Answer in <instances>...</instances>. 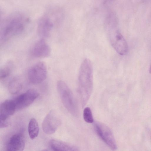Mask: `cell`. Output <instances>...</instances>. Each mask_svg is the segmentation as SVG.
<instances>
[{
  "instance_id": "1",
  "label": "cell",
  "mask_w": 151,
  "mask_h": 151,
  "mask_svg": "<svg viewBox=\"0 0 151 151\" xmlns=\"http://www.w3.org/2000/svg\"><path fill=\"white\" fill-rule=\"evenodd\" d=\"M29 21L28 17L20 12L12 13L3 18L1 22L3 39L6 40L22 33Z\"/></svg>"
},
{
  "instance_id": "2",
  "label": "cell",
  "mask_w": 151,
  "mask_h": 151,
  "mask_svg": "<svg viewBox=\"0 0 151 151\" xmlns=\"http://www.w3.org/2000/svg\"><path fill=\"white\" fill-rule=\"evenodd\" d=\"M78 92L83 107L88 102L93 88L92 65L90 60L86 58L82 62L78 76Z\"/></svg>"
},
{
  "instance_id": "3",
  "label": "cell",
  "mask_w": 151,
  "mask_h": 151,
  "mask_svg": "<svg viewBox=\"0 0 151 151\" xmlns=\"http://www.w3.org/2000/svg\"><path fill=\"white\" fill-rule=\"evenodd\" d=\"M57 88L64 106L68 111L73 116H77L79 114L77 103L72 92L63 81H59Z\"/></svg>"
},
{
  "instance_id": "4",
  "label": "cell",
  "mask_w": 151,
  "mask_h": 151,
  "mask_svg": "<svg viewBox=\"0 0 151 151\" xmlns=\"http://www.w3.org/2000/svg\"><path fill=\"white\" fill-rule=\"evenodd\" d=\"M93 127L96 133L101 139L111 150L117 148L116 141L111 129L105 124L96 121Z\"/></svg>"
},
{
  "instance_id": "5",
  "label": "cell",
  "mask_w": 151,
  "mask_h": 151,
  "mask_svg": "<svg viewBox=\"0 0 151 151\" xmlns=\"http://www.w3.org/2000/svg\"><path fill=\"white\" fill-rule=\"evenodd\" d=\"M47 76V67L45 63L42 61H39L32 65L27 73L29 81L34 84L42 82L46 78Z\"/></svg>"
},
{
  "instance_id": "6",
  "label": "cell",
  "mask_w": 151,
  "mask_h": 151,
  "mask_svg": "<svg viewBox=\"0 0 151 151\" xmlns=\"http://www.w3.org/2000/svg\"><path fill=\"white\" fill-rule=\"evenodd\" d=\"M54 14L53 12L45 13L39 19L37 30L38 34L42 38L44 39L50 36L54 26Z\"/></svg>"
},
{
  "instance_id": "7",
  "label": "cell",
  "mask_w": 151,
  "mask_h": 151,
  "mask_svg": "<svg viewBox=\"0 0 151 151\" xmlns=\"http://www.w3.org/2000/svg\"><path fill=\"white\" fill-rule=\"evenodd\" d=\"M17 109L13 100H6L2 102L0 107V127L3 128L9 125V119Z\"/></svg>"
},
{
  "instance_id": "8",
  "label": "cell",
  "mask_w": 151,
  "mask_h": 151,
  "mask_svg": "<svg viewBox=\"0 0 151 151\" xmlns=\"http://www.w3.org/2000/svg\"><path fill=\"white\" fill-rule=\"evenodd\" d=\"M39 95L37 90L32 89L18 96L13 100L17 109L21 110L29 106L39 96Z\"/></svg>"
},
{
  "instance_id": "9",
  "label": "cell",
  "mask_w": 151,
  "mask_h": 151,
  "mask_svg": "<svg viewBox=\"0 0 151 151\" xmlns=\"http://www.w3.org/2000/svg\"><path fill=\"white\" fill-rule=\"evenodd\" d=\"M60 121L56 112L51 110L44 118L42 124L43 132L46 134L54 133L60 124Z\"/></svg>"
},
{
  "instance_id": "10",
  "label": "cell",
  "mask_w": 151,
  "mask_h": 151,
  "mask_svg": "<svg viewBox=\"0 0 151 151\" xmlns=\"http://www.w3.org/2000/svg\"><path fill=\"white\" fill-rule=\"evenodd\" d=\"M110 39L112 46L118 54L123 55L127 53L128 45L125 39L120 32H116L113 33Z\"/></svg>"
},
{
  "instance_id": "11",
  "label": "cell",
  "mask_w": 151,
  "mask_h": 151,
  "mask_svg": "<svg viewBox=\"0 0 151 151\" xmlns=\"http://www.w3.org/2000/svg\"><path fill=\"white\" fill-rule=\"evenodd\" d=\"M51 50L44 38H41L37 41L32 47L31 54L34 57L44 58L49 56Z\"/></svg>"
},
{
  "instance_id": "12",
  "label": "cell",
  "mask_w": 151,
  "mask_h": 151,
  "mask_svg": "<svg viewBox=\"0 0 151 151\" xmlns=\"http://www.w3.org/2000/svg\"><path fill=\"white\" fill-rule=\"evenodd\" d=\"M25 145V139L23 134L18 133L10 138L6 145V150L10 151L23 150Z\"/></svg>"
},
{
  "instance_id": "13",
  "label": "cell",
  "mask_w": 151,
  "mask_h": 151,
  "mask_svg": "<svg viewBox=\"0 0 151 151\" xmlns=\"http://www.w3.org/2000/svg\"><path fill=\"white\" fill-rule=\"evenodd\" d=\"M52 150L54 151H78L76 146L70 143L58 140L52 139L50 142Z\"/></svg>"
},
{
  "instance_id": "14",
  "label": "cell",
  "mask_w": 151,
  "mask_h": 151,
  "mask_svg": "<svg viewBox=\"0 0 151 151\" xmlns=\"http://www.w3.org/2000/svg\"><path fill=\"white\" fill-rule=\"evenodd\" d=\"M22 83L20 79L15 77L12 79L8 85L9 92L12 94H15L19 93L22 89Z\"/></svg>"
},
{
  "instance_id": "15",
  "label": "cell",
  "mask_w": 151,
  "mask_h": 151,
  "mask_svg": "<svg viewBox=\"0 0 151 151\" xmlns=\"http://www.w3.org/2000/svg\"><path fill=\"white\" fill-rule=\"evenodd\" d=\"M28 132L29 137L32 139H34L38 135L39 132V124L35 118L31 119L29 122Z\"/></svg>"
},
{
  "instance_id": "16",
  "label": "cell",
  "mask_w": 151,
  "mask_h": 151,
  "mask_svg": "<svg viewBox=\"0 0 151 151\" xmlns=\"http://www.w3.org/2000/svg\"><path fill=\"white\" fill-rule=\"evenodd\" d=\"M13 68L12 63L11 61L7 62L0 69V79H4L8 77L11 73Z\"/></svg>"
},
{
  "instance_id": "17",
  "label": "cell",
  "mask_w": 151,
  "mask_h": 151,
  "mask_svg": "<svg viewBox=\"0 0 151 151\" xmlns=\"http://www.w3.org/2000/svg\"><path fill=\"white\" fill-rule=\"evenodd\" d=\"M83 118L85 121L88 123L93 122V117L91 110L89 107H85L83 111Z\"/></svg>"
},
{
  "instance_id": "18",
  "label": "cell",
  "mask_w": 151,
  "mask_h": 151,
  "mask_svg": "<svg viewBox=\"0 0 151 151\" xmlns=\"http://www.w3.org/2000/svg\"><path fill=\"white\" fill-rule=\"evenodd\" d=\"M149 72H150V73L151 74V64H150V67Z\"/></svg>"
}]
</instances>
